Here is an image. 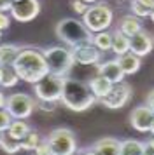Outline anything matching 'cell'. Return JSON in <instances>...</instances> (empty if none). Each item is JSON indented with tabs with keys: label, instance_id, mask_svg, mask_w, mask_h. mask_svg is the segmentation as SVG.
I'll use <instances>...</instances> for the list:
<instances>
[{
	"label": "cell",
	"instance_id": "4fadbf2b",
	"mask_svg": "<svg viewBox=\"0 0 154 155\" xmlns=\"http://www.w3.org/2000/svg\"><path fill=\"white\" fill-rule=\"evenodd\" d=\"M152 47H154L152 37H151V33L145 31V30L138 31L137 35H133L131 38H130V52L135 54V56H138V58L147 56V54L152 51Z\"/></svg>",
	"mask_w": 154,
	"mask_h": 155
},
{
	"label": "cell",
	"instance_id": "44dd1931",
	"mask_svg": "<svg viewBox=\"0 0 154 155\" xmlns=\"http://www.w3.org/2000/svg\"><path fill=\"white\" fill-rule=\"evenodd\" d=\"M32 131V127H30V124H28L26 120H12V124H11V127L7 129V136H11L12 140H25L26 138V134Z\"/></svg>",
	"mask_w": 154,
	"mask_h": 155
},
{
	"label": "cell",
	"instance_id": "d590c367",
	"mask_svg": "<svg viewBox=\"0 0 154 155\" xmlns=\"http://www.w3.org/2000/svg\"><path fill=\"white\" fill-rule=\"evenodd\" d=\"M77 155H96L93 152V148H86V150H81V152H77Z\"/></svg>",
	"mask_w": 154,
	"mask_h": 155
},
{
	"label": "cell",
	"instance_id": "d6a6232c",
	"mask_svg": "<svg viewBox=\"0 0 154 155\" xmlns=\"http://www.w3.org/2000/svg\"><path fill=\"white\" fill-rule=\"evenodd\" d=\"M142 155H154V138L144 141V153Z\"/></svg>",
	"mask_w": 154,
	"mask_h": 155
},
{
	"label": "cell",
	"instance_id": "ba28073f",
	"mask_svg": "<svg viewBox=\"0 0 154 155\" xmlns=\"http://www.w3.org/2000/svg\"><path fill=\"white\" fill-rule=\"evenodd\" d=\"M35 101L30 94L25 92H14L5 99V110L14 120H25L28 119L35 110Z\"/></svg>",
	"mask_w": 154,
	"mask_h": 155
},
{
	"label": "cell",
	"instance_id": "8fae6325",
	"mask_svg": "<svg viewBox=\"0 0 154 155\" xmlns=\"http://www.w3.org/2000/svg\"><path fill=\"white\" fill-rule=\"evenodd\" d=\"M152 119H154V113L151 112V108L147 105L135 106L131 115H130V122H131L133 129L138 131V133H149Z\"/></svg>",
	"mask_w": 154,
	"mask_h": 155
},
{
	"label": "cell",
	"instance_id": "4dcf8cb0",
	"mask_svg": "<svg viewBox=\"0 0 154 155\" xmlns=\"http://www.w3.org/2000/svg\"><path fill=\"white\" fill-rule=\"evenodd\" d=\"M33 155H53L51 153V148H49V145H47V141L46 140L40 141V145L33 150Z\"/></svg>",
	"mask_w": 154,
	"mask_h": 155
},
{
	"label": "cell",
	"instance_id": "7c38bea8",
	"mask_svg": "<svg viewBox=\"0 0 154 155\" xmlns=\"http://www.w3.org/2000/svg\"><path fill=\"white\" fill-rule=\"evenodd\" d=\"M72 54H74L75 63L86 64V66L96 64V63H100V59H102V52H100L93 44H82V45H77V47L72 49Z\"/></svg>",
	"mask_w": 154,
	"mask_h": 155
},
{
	"label": "cell",
	"instance_id": "603a6c76",
	"mask_svg": "<svg viewBox=\"0 0 154 155\" xmlns=\"http://www.w3.org/2000/svg\"><path fill=\"white\" fill-rule=\"evenodd\" d=\"M93 45L100 52L102 51H112V33L110 31H100L93 35Z\"/></svg>",
	"mask_w": 154,
	"mask_h": 155
},
{
	"label": "cell",
	"instance_id": "4316f807",
	"mask_svg": "<svg viewBox=\"0 0 154 155\" xmlns=\"http://www.w3.org/2000/svg\"><path fill=\"white\" fill-rule=\"evenodd\" d=\"M131 12L135 18H149V14H151V9L147 7V5H144L140 0H131Z\"/></svg>",
	"mask_w": 154,
	"mask_h": 155
},
{
	"label": "cell",
	"instance_id": "484cf974",
	"mask_svg": "<svg viewBox=\"0 0 154 155\" xmlns=\"http://www.w3.org/2000/svg\"><path fill=\"white\" fill-rule=\"evenodd\" d=\"M0 148H2V150H4L5 153L14 155V153H18V152L21 150V141L12 140L11 136L4 134V138H2V143H0Z\"/></svg>",
	"mask_w": 154,
	"mask_h": 155
},
{
	"label": "cell",
	"instance_id": "d4e9b609",
	"mask_svg": "<svg viewBox=\"0 0 154 155\" xmlns=\"http://www.w3.org/2000/svg\"><path fill=\"white\" fill-rule=\"evenodd\" d=\"M18 82H19V77L16 75V71L12 70V66H7V68H4L0 87H4V89H11V87H14Z\"/></svg>",
	"mask_w": 154,
	"mask_h": 155
},
{
	"label": "cell",
	"instance_id": "f35d334b",
	"mask_svg": "<svg viewBox=\"0 0 154 155\" xmlns=\"http://www.w3.org/2000/svg\"><path fill=\"white\" fill-rule=\"evenodd\" d=\"M84 4H88V5H93V4H98V0H82Z\"/></svg>",
	"mask_w": 154,
	"mask_h": 155
},
{
	"label": "cell",
	"instance_id": "83f0119b",
	"mask_svg": "<svg viewBox=\"0 0 154 155\" xmlns=\"http://www.w3.org/2000/svg\"><path fill=\"white\" fill-rule=\"evenodd\" d=\"M12 117L7 113L5 108H2L0 110V133H7V129L11 127V124H12Z\"/></svg>",
	"mask_w": 154,
	"mask_h": 155
},
{
	"label": "cell",
	"instance_id": "8992f818",
	"mask_svg": "<svg viewBox=\"0 0 154 155\" xmlns=\"http://www.w3.org/2000/svg\"><path fill=\"white\" fill-rule=\"evenodd\" d=\"M53 155H75L77 153V140L75 134L67 127H56L46 138Z\"/></svg>",
	"mask_w": 154,
	"mask_h": 155
},
{
	"label": "cell",
	"instance_id": "30bf717a",
	"mask_svg": "<svg viewBox=\"0 0 154 155\" xmlns=\"http://www.w3.org/2000/svg\"><path fill=\"white\" fill-rule=\"evenodd\" d=\"M131 98V87L126 84V82H121V84H116L110 89V92L105 96L103 99H100V103L105 106V108H110V110H119L130 101Z\"/></svg>",
	"mask_w": 154,
	"mask_h": 155
},
{
	"label": "cell",
	"instance_id": "b9f144b4",
	"mask_svg": "<svg viewBox=\"0 0 154 155\" xmlns=\"http://www.w3.org/2000/svg\"><path fill=\"white\" fill-rule=\"evenodd\" d=\"M2 73H4V68L0 66V82H2Z\"/></svg>",
	"mask_w": 154,
	"mask_h": 155
},
{
	"label": "cell",
	"instance_id": "e575fe53",
	"mask_svg": "<svg viewBox=\"0 0 154 155\" xmlns=\"http://www.w3.org/2000/svg\"><path fill=\"white\" fill-rule=\"evenodd\" d=\"M147 106L151 108V112L154 113V89L147 94Z\"/></svg>",
	"mask_w": 154,
	"mask_h": 155
},
{
	"label": "cell",
	"instance_id": "d6986e66",
	"mask_svg": "<svg viewBox=\"0 0 154 155\" xmlns=\"http://www.w3.org/2000/svg\"><path fill=\"white\" fill-rule=\"evenodd\" d=\"M117 63H119V66H121V70H123L124 75H133V73H137V71L140 70V64H142L140 63V58L131 54V52H128L124 56H119Z\"/></svg>",
	"mask_w": 154,
	"mask_h": 155
},
{
	"label": "cell",
	"instance_id": "7bdbcfd3",
	"mask_svg": "<svg viewBox=\"0 0 154 155\" xmlns=\"http://www.w3.org/2000/svg\"><path fill=\"white\" fill-rule=\"evenodd\" d=\"M2 138H4V133H0V143H2Z\"/></svg>",
	"mask_w": 154,
	"mask_h": 155
},
{
	"label": "cell",
	"instance_id": "2e32d148",
	"mask_svg": "<svg viewBox=\"0 0 154 155\" xmlns=\"http://www.w3.org/2000/svg\"><path fill=\"white\" fill-rule=\"evenodd\" d=\"M21 49L23 47L16 45V44H0V66L2 68L12 66L14 61L19 56Z\"/></svg>",
	"mask_w": 154,
	"mask_h": 155
},
{
	"label": "cell",
	"instance_id": "60d3db41",
	"mask_svg": "<svg viewBox=\"0 0 154 155\" xmlns=\"http://www.w3.org/2000/svg\"><path fill=\"white\" fill-rule=\"evenodd\" d=\"M149 19L154 23V9H151V14H149Z\"/></svg>",
	"mask_w": 154,
	"mask_h": 155
},
{
	"label": "cell",
	"instance_id": "277c9868",
	"mask_svg": "<svg viewBox=\"0 0 154 155\" xmlns=\"http://www.w3.org/2000/svg\"><path fill=\"white\" fill-rule=\"evenodd\" d=\"M42 52H44V58H46L49 73L67 78L68 71L72 70V66L75 64L72 49L65 47V45H53V47L44 49Z\"/></svg>",
	"mask_w": 154,
	"mask_h": 155
},
{
	"label": "cell",
	"instance_id": "836d02e7",
	"mask_svg": "<svg viewBox=\"0 0 154 155\" xmlns=\"http://www.w3.org/2000/svg\"><path fill=\"white\" fill-rule=\"evenodd\" d=\"M12 5V0H0V12H9Z\"/></svg>",
	"mask_w": 154,
	"mask_h": 155
},
{
	"label": "cell",
	"instance_id": "5bb4252c",
	"mask_svg": "<svg viewBox=\"0 0 154 155\" xmlns=\"http://www.w3.org/2000/svg\"><path fill=\"white\" fill-rule=\"evenodd\" d=\"M98 75H102L103 78H107L110 84H121L124 82V73L119 66L117 59H109V61H103V63L98 64Z\"/></svg>",
	"mask_w": 154,
	"mask_h": 155
},
{
	"label": "cell",
	"instance_id": "1f68e13d",
	"mask_svg": "<svg viewBox=\"0 0 154 155\" xmlns=\"http://www.w3.org/2000/svg\"><path fill=\"white\" fill-rule=\"evenodd\" d=\"M9 25H11V18L7 12H0V33L2 31H5L9 28Z\"/></svg>",
	"mask_w": 154,
	"mask_h": 155
},
{
	"label": "cell",
	"instance_id": "cb8c5ba5",
	"mask_svg": "<svg viewBox=\"0 0 154 155\" xmlns=\"http://www.w3.org/2000/svg\"><path fill=\"white\" fill-rule=\"evenodd\" d=\"M39 145H40V136H39V133L35 129H32L26 134L25 140H21V150H26V152H33Z\"/></svg>",
	"mask_w": 154,
	"mask_h": 155
},
{
	"label": "cell",
	"instance_id": "52a82bcc",
	"mask_svg": "<svg viewBox=\"0 0 154 155\" xmlns=\"http://www.w3.org/2000/svg\"><path fill=\"white\" fill-rule=\"evenodd\" d=\"M63 84H65V77H58L49 73L46 77L33 84V91L37 99L40 101H51V103H58L61 99L63 92Z\"/></svg>",
	"mask_w": 154,
	"mask_h": 155
},
{
	"label": "cell",
	"instance_id": "ee69618b",
	"mask_svg": "<svg viewBox=\"0 0 154 155\" xmlns=\"http://www.w3.org/2000/svg\"><path fill=\"white\" fill-rule=\"evenodd\" d=\"M0 40H2V33H0Z\"/></svg>",
	"mask_w": 154,
	"mask_h": 155
},
{
	"label": "cell",
	"instance_id": "ffe728a7",
	"mask_svg": "<svg viewBox=\"0 0 154 155\" xmlns=\"http://www.w3.org/2000/svg\"><path fill=\"white\" fill-rule=\"evenodd\" d=\"M112 51L117 56H124L130 52V37L123 35L119 30H116L112 33Z\"/></svg>",
	"mask_w": 154,
	"mask_h": 155
},
{
	"label": "cell",
	"instance_id": "74e56055",
	"mask_svg": "<svg viewBox=\"0 0 154 155\" xmlns=\"http://www.w3.org/2000/svg\"><path fill=\"white\" fill-rule=\"evenodd\" d=\"M144 5H147L149 9H154V0H140Z\"/></svg>",
	"mask_w": 154,
	"mask_h": 155
},
{
	"label": "cell",
	"instance_id": "ab89813d",
	"mask_svg": "<svg viewBox=\"0 0 154 155\" xmlns=\"http://www.w3.org/2000/svg\"><path fill=\"white\" fill-rule=\"evenodd\" d=\"M149 133L154 136V119H152V122H151V129H149Z\"/></svg>",
	"mask_w": 154,
	"mask_h": 155
},
{
	"label": "cell",
	"instance_id": "3957f363",
	"mask_svg": "<svg viewBox=\"0 0 154 155\" xmlns=\"http://www.w3.org/2000/svg\"><path fill=\"white\" fill-rule=\"evenodd\" d=\"M56 37L68 49H74L82 44H93V33L84 26L82 21L75 18H65L56 25Z\"/></svg>",
	"mask_w": 154,
	"mask_h": 155
},
{
	"label": "cell",
	"instance_id": "9a60e30c",
	"mask_svg": "<svg viewBox=\"0 0 154 155\" xmlns=\"http://www.w3.org/2000/svg\"><path fill=\"white\" fill-rule=\"evenodd\" d=\"M91 148L96 155H121V141L110 136L95 141Z\"/></svg>",
	"mask_w": 154,
	"mask_h": 155
},
{
	"label": "cell",
	"instance_id": "6da1fadb",
	"mask_svg": "<svg viewBox=\"0 0 154 155\" xmlns=\"http://www.w3.org/2000/svg\"><path fill=\"white\" fill-rule=\"evenodd\" d=\"M12 70L19 80L30 82V84H37L39 80L49 75V68L46 63L44 52L40 49H33V47H23L19 52L18 59L14 61Z\"/></svg>",
	"mask_w": 154,
	"mask_h": 155
},
{
	"label": "cell",
	"instance_id": "f1b7e54d",
	"mask_svg": "<svg viewBox=\"0 0 154 155\" xmlns=\"http://www.w3.org/2000/svg\"><path fill=\"white\" fill-rule=\"evenodd\" d=\"M70 7H72V11H74L77 16H84L89 5H88V4H84L82 0H72V2H70Z\"/></svg>",
	"mask_w": 154,
	"mask_h": 155
},
{
	"label": "cell",
	"instance_id": "f546056e",
	"mask_svg": "<svg viewBox=\"0 0 154 155\" xmlns=\"http://www.w3.org/2000/svg\"><path fill=\"white\" fill-rule=\"evenodd\" d=\"M35 108H39V110H40V112H44V113H53L56 110V103H51V101H40V99H37Z\"/></svg>",
	"mask_w": 154,
	"mask_h": 155
},
{
	"label": "cell",
	"instance_id": "5b68a950",
	"mask_svg": "<svg viewBox=\"0 0 154 155\" xmlns=\"http://www.w3.org/2000/svg\"><path fill=\"white\" fill-rule=\"evenodd\" d=\"M112 21H114V12L112 7H109L103 2H98L88 7L86 14L82 16L84 26L89 30L91 33H100V31H107L110 28Z\"/></svg>",
	"mask_w": 154,
	"mask_h": 155
},
{
	"label": "cell",
	"instance_id": "7402d4cb",
	"mask_svg": "<svg viewBox=\"0 0 154 155\" xmlns=\"http://www.w3.org/2000/svg\"><path fill=\"white\" fill-rule=\"evenodd\" d=\"M144 143L138 140H124L121 141V155H142Z\"/></svg>",
	"mask_w": 154,
	"mask_h": 155
},
{
	"label": "cell",
	"instance_id": "e0dca14e",
	"mask_svg": "<svg viewBox=\"0 0 154 155\" xmlns=\"http://www.w3.org/2000/svg\"><path fill=\"white\" fill-rule=\"evenodd\" d=\"M117 30L123 33V35L131 38L133 35H137V33L142 31L144 28H142V21H140L138 18H135L133 14H128V16H123V18H121Z\"/></svg>",
	"mask_w": 154,
	"mask_h": 155
},
{
	"label": "cell",
	"instance_id": "8d00e7d4",
	"mask_svg": "<svg viewBox=\"0 0 154 155\" xmlns=\"http://www.w3.org/2000/svg\"><path fill=\"white\" fill-rule=\"evenodd\" d=\"M5 94H4V92L0 91V110H2V108H5Z\"/></svg>",
	"mask_w": 154,
	"mask_h": 155
},
{
	"label": "cell",
	"instance_id": "ac0fdd59",
	"mask_svg": "<svg viewBox=\"0 0 154 155\" xmlns=\"http://www.w3.org/2000/svg\"><path fill=\"white\" fill-rule=\"evenodd\" d=\"M89 89L91 92H93V96L96 98V101H100V99H103L109 92H110V89L114 87V84H110L107 78H103L102 75H96V77L91 78L89 84Z\"/></svg>",
	"mask_w": 154,
	"mask_h": 155
},
{
	"label": "cell",
	"instance_id": "9c48e42d",
	"mask_svg": "<svg viewBox=\"0 0 154 155\" xmlns=\"http://www.w3.org/2000/svg\"><path fill=\"white\" fill-rule=\"evenodd\" d=\"M9 12L16 21L30 23L40 12V2L39 0H12V5H11Z\"/></svg>",
	"mask_w": 154,
	"mask_h": 155
},
{
	"label": "cell",
	"instance_id": "7a4b0ae2",
	"mask_svg": "<svg viewBox=\"0 0 154 155\" xmlns=\"http://www.w3.org/2000/svg\"><path fill=\"white\" fill-rule=\"evenodd\" d=\"M60 103L72 112H86L88 108H91L96 103V98L93 96L89 85L84 84L82 80L65 78Z\"/></svg>",
	"mask_w": 154,
	"mask_h": 155
}]
</instances>
